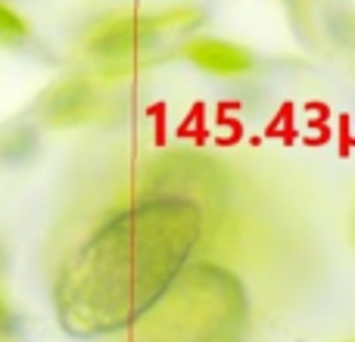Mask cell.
<instances>
[{"mask_svg": "<svg viewBox=\"0 0 355 342\" xmlns=\"http://www.w3.org/2000/svg\"><path fill=\"white\" fill-rule=\"evenodd\" d=\"M206 218L200 202L153 190L110 215L56 280L53 305L62 330L94 339L137 327L193 262Z\"/></svg>", "mask_w": 355, "mask_h": 342, "instance_id": "6da1fadb", "label": "cell"}, {"mask_svg": "<svg viewBox=\"0 0 355 342\" xmlns=\"http://www.w3.org/2000/svg\"><path fill=\"white\" fill-rule=\"evenodd\" d=\"M137 324L141 342H243L250 293L227 268L190 262Z\"/></svg>", "mask_w": 355, "mask_h": 342, "instance_id": "7a4b0ae2", "label": "cell"}, {"mask_svg": "<svg viewBox=\"0 0 355 342\" xmlns=\"http://www.w3.org/2000/svg\"><path fill=\"white\" fill-rule=\"evenodd\" d=\"M196 10H172V12H153V16H125L116 22L103 25L97 35L87 41V53L97 60H128L153 44L162 41L168 31H187L190 25L200 22Z\"/></svg>", "mask_w": 355, "mask_h": 342, "instance_id": "3957f363", "label": "cell"}, {"mask_svg": "<svg viewBox=\"0 0 355 342\" xmlns=\"http://www.w3.org/2000/svg\"><path fill=\"white\" fill-rule=\"evenodd\" d=\"M181 56L190 66H196L206 75H215V78H240V75H250L256 66L252 53L243 44L215 35H193L190 41H184Z\"/></svg>", "mask_w": 355, "mask_h": 342, "instance_id": "277c9868", "label": "cell"}, {"mask_svg": "<svg viewBox=\"0 0 355 342\" xmlns=\"http://www.w3.org/2000/svg\"><path fill=\"white\" fill-rule=\"evenodd\" d=\"M97 106V91L91 87V81L85 78H72L56 84L53 91L47 93L41 106V116L47 125L53 128H72V125L87 122V116Z\"/></svg>", "mask_w": 355, "mask_h": 342, "instance_id": "5b68a950", "label": "cell"}, {"mask_svg": "<svg viewBox=\"0 0 355 342\" xmlns=\"http://www.w3.org/2000/svg\"><path fill=\"white\" fill-rule=\"evenodd\" d=\"M37 153V131L31 125H10L0 134V162L6 165H25Z\"/></svg>", "mask_w": 355, "mask_h": 342, "instance_id": "8992f818", "label": "cell"}, {"mask_svg": "<svg viewBox=\"0 0 355 342\" xmlns=\"http://www.w3.org/2000/svg\"><path fill=\"white\" fill-rule=\"evenodd\" d=\"M28 35H31L28 22H25L12 6L0 3V44H3V47H22V44L28 41Z\"/></svg>", "mask_w": 355, "mask_h": 342, "instance_id": "52a82bcc", "label": "cell"}, {"mask_svg": "<svg viewBox=\"0 0 355 342\" xmlns=\"http://www.w3.org/2000/svg\"><path fill=\"white\" fill-rule=\"evenodd\" d=\"M327 25H331V35L337 37L346 50L355 53V16L352 12H327Z\"/></svg>", "mask_w": 355, "mask_h": 342, "instance_id": "ba28073f", "label": "cell"}, {"mask_svg": "<svg viewBox=\"0 0 355 342\" xmlns=\"http://www.w3.org/2000/svg\"><path fill=\"white\" fill-rule=\"evenodd\" d=\"M19 327H22V321H19V314L12 312V305L0 296V336H16Z\"/></svg>", "mask_w": 355, "mask_h": 342, "instance_id": "9c48e42d", "label": "cell"}, {"mask_svg": "<svg viewBox=\"0 0 355 342\" xmlns=\"http://www.w3.org/2000/svg\"><path fill=\"white\" fill-rule=\"evenodd\" d=\"M352 233H355V215H352Z\"/></svg>", "mask_w": 355, "mask_h": 342, "instance_id": "30bf717a", "label": "cell"}]
</instances>
